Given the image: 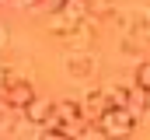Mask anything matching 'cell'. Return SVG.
<instances>
[{"instance_id":"1","label":"cell","mask_w":150,"mask_h":140,"mask_svg":"<svg viewBox=\"0 0 150 140\" xmlns=\"http://www.w3.org/2000/svg\"><path fill=\"white\" fill-rule=\"evenodd\" d=\"M136 123H140L136 112H129V109H108V112L94 123V130L105 140H126V137H133Z\"/></svg>"},{"instance_id":"2","label":"cell","mask_w":150,"mask_h":140,"mask_svg":"<svg viewBox=\"0 0 150 140\" xmlns=\"http://www.w3.org/2000/svg\"><path fill=\"white\" fill-rule=\"evenodd\" d=\"M0 98H4V105H11V109H28L32 105V98H35V88L28 84V81H18V77H11V84L0 91Z\"/></svg>"},{"instance_id":"3","label":"cell","mask_w":150,"mask_h":140,"mask_svg":"<svg viewBox=\"0 0 150 140\" xmlns=\"http://www.w3.org/2000/svg\"><path fill=\"white\" fill-rule=\"evenodd\" d=\"M108 109H112V102L105 98V91H87V95L80 98V116H84L87 123H98Z\"/></svg>"},{"instance_id":"4","label":"cell","mask_w":150,"mask_h":140,"mask_svg":"<svg viewBox=\"0 0 150 140\" xmlns=\"http://www.w3.org/2000/svg\"><path fill=\"white\" fill-rule=\"evenodd\" d=\"M91 11H94L91 0H63V7H59L56 14H63L70 25H80V21H91V18H94Z\"/></svg>"},{"instance_id":"5","label":"cell","mask_w":150,"mask_h":140,"mask_svg":"<svg viewBox=\"0 0 150 140\" xmlns=\"http://www.w3.org/2000/svg\"><path fill=\"white\" fill-rule=\"evenodd\" d=\"M105 98L112 102V109H129V98H133V88H126L122 81H108L105 88Z\"/></svg>"},{"instance_id":"6","label":"cell","mask_w":150,"mask_h":140,"mask_svg":"<svg viewBox=\"0 0 150 140\" xmlns=\"http://www.w3.org/2000/svg\"><path fill=\"white\" fill-rule=\"evenodd\" d=\"M49 112H52V102H49V98H32V105L25 109V119H28L32 126H45Z\"/></svg>"},{"instance_id":"7","label":"cell","mask_w":150,"mask_h":140,"mask_svg":"<svg viewBox=\"0 0 150 140\" xmlns=\"http://www.w3.org/2000/svg\"><path fill=\"white\" fill-rule=\"evenodd\" d=\"M67 74H70V77H80V81L91 77V74H94V56H87V53L70 56V60H67Z\"/></svg>"},{"instance_id":"8","label":"cell","mask_w":150,"mask_h":140,"mask_svg":"<svg viewBox=\"0 0 150 140\" xmlns=\"http://www.w3.org/2000/svg\"><path fill=\"white\" fill-rule=\"evenodd\" d=\"M87 126H91V123L80 116V119H67V123H59V130H56V133H59L63 140H80L84 133H87Z\"/></svg>"},{"instance_id":"9","label":"cell","mask_w":150,"mask_h":140,"mask_svg":"<svg viewBox=\"0 0 150 140\" xmlns=\"http://www.w3.org/2000/svg\"><path fill=\"white\" fill-rule=\"evenodd\" d=\"M133 84H136L140 91H150V60H143V63L136 67V74H133Z\"/></svg>"},{"instance_id":"10","label":"cell","mask_w":150,"mask_h":140,"mask_svg":"<svg viewBox=\"0 0 150 140\" xmlns=\"http://www.w3.org/2000/svg\"><path fill=\"white\" fill-rule=\"evenodd\" d=\"M49 32H52V35H59V39H67V35L74 32V25H70V21H67L63 14H56V18L49 21Z\"/></svg>"},{"instance_id":"11","label":"cell","mask_w":150,"mask_h":140,"mask_svg":"<svg viewBox=\"0 0 150 140\" xmlns=\"http://www.w3.org/2000/svg\"><path fill=\"white\" fill-rule=\"evenodd\" d=\"M11 77H14V74H11V67H0V91L11 84Z\"/></svg>"},{"instance_id":"12","label":"cell","mask_w":150,"mask_h":140,"mask_svg":"<svg viewBox=\"0 0 150 140\" xmlns=\"http://www.w3.org/2000/svg\"><path fill=\"white\" fill-rule=\"evenodd\" d=\"M38 140H63V137H59V133H52V130H42V137H38Z\"/></svg>"},{"instance_id":"13","label":"cell","mask_w":150,"mask_h":140,"mask_svg":"<svg viewBox=\"0 0 150 140\" xmlns=\"http://www.w3.org/2000/svg\"><path fill=\"white\" fill-rule=\"evenodd\" d=\"M38 4H45V7H52V11H59V7H63V0H38Z\"/></svg>"},{"instance_id":"14","label":"cell","mask_w":150,"mask_h":140,"mask_svg":"<svg viewBox=\"0 0 150 140\" xmlns=\"http://www.w3.org/2000/svg\"><path fill=\"white\" fill-rule=\"evenodd\" d=\"M4 46H7V28L0 25V49H4Z\"/></svg>"},{"instance_id":"15","label":"cell","mask_w":150,"mask_h":140,"mask_svg":"<svg viewBox=\"0 0 150 140\" xmlns=\"http://www.w3.org/2000/svg\"><path fill=\"white\" fill-rule=\"evenodd\" d=\"M18 4H38V0H18Z\"/></svg>"},{"instance_id":"16","label":"cell","mask_w":150,"mask_h":140,"mask_svg":"<svg viewBox=\"0 0 150 140\" xmlns=\"http://www.w3.org/2000/svg\"><path fill=\"white\" fill-rule=\"evenodd\" d=\"M147 112H150V91H147Z\"/></svg>"},{"instance_id":"17","label":"cell","mask_w":150,"mask_h":140,"mask_svg":"<svg viewBox=\"0 0 150 140\" xmlns=\"http://www.w3.org/2000/svg\"><path fill=\"white\" fill-rule=\"evenodd\" d=\"M91 4H94V0H91Z\"/></svg>"}]
</instances>
